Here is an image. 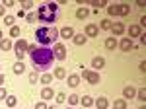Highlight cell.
I'll list each match as a JSON object with an SVG mask.
<instances>
[{
  "label": "cell",
  "mask_w": 146,
  "mask_h": 109,
  "mask_svg": "<svg viewBox=\"0 0 146 109\" xmlns=\"http://www.w3.org/2000/svg\"><path fill=\"white\" fill-rule=\"evenodd\" d=\"M82 78L86 80V82H90V84H100V74L98 72H94V70H84L82 72Z\"/></svg>",
  "instance_id": "5b68a950"
},
{
  "label": "cell",
  "mask_w": 146,
  "mask_h": 109,
  "mask_svg": "<svg viewBox=\"0 0 146 109\" xmlns=\"http://www.w3.org/2000/svg\"><path fill=\"white\" fill-rule=\"evenodd\" d=\"M10 35L12 37H18V35H20V27H18V25H12L10 27Z\"/></svg>",
  "instance_id": "f546056e"
},
{
  "label": "cell",
  "mask_w": 146,
  "mask_h": 109,
  "mask_svg": "<svg viewBox=\"0 0 146 109\" xmlns=\"http://www.w3.org/2000/svg\"><path fill=\"white\" fill-rule=\"evenodd\" d=\"M27 22L35 23V22H37V14H27Z\"/></svg>",
  "instance_id": "836d02e7"
},
{
  "label": "cell",
  "mask_w": 146,
  "mask_h": 109,
  "mask_svg": "<svg viewBox=\"0 0 146 109\" xmlns=\"http://www.w3.org/2000/svg\"><path fill=\"white\" fill-rule=\"evenodd\" d=\"M53 60H55V56H53V51L49 47H37L31 53V62H33L35 70H47V68H51Z\"/></svg>",
  "instance_id": "6da1fadb"
},
{
  "label": "cell",
  "mask_w": 146,
  "mask_h": 109,
  "mask_svg": "<svg viewBox=\"0 0 146 109\" xmlns=\"http://www.w3.org/2000/svg\"><path fill=\"white\" fill-rule=\"evenodd\" d=\"M98 33H100V27L98 25H94V23H88L86 25V35L88 37H98Z\"/></svg>",
  "instance_id": "ba28073f"
},
{
  "label": "cell",
  "mask_w": 146,
  "mask_h": 109,
  "mask_svg": "<svg viewBox=\"0 0 146 109\" xmlns=\"http://www.w3.org/2000/svg\"><path fill=\"white\" fill-rule=\"evenodd\" d=\"M92 66H94L96 70H101V68L105 66V58H103V56H96V58L92 60Z\"/></svg>",
  "instance_id": "30bf717a"
},
{
  "label": "cell",
  "mask_w": 146,
  "mask_h": 109,
  "mask_svg": "<svg viewBox=\"0 0 146 109\" xmlns=\"http://www.w3.org/2000/svg\"><path fill=\"white\" fill-rule=\"evenodd\" d=\"M14 22H16V18H14V16H4V23H6L8 27H12Z\"/></svg>",
  "instance_id": "4316f807"
},
{
  "label": "cell",
  "mask_w": 146,
  "mask_h": 109,
  "mask_svg": "<svg viewBox=\"0 0 146 109\" xmlns=\"http://www.w3.org/2000/svg\"><path fill=\"white\" fill-rule=\"evenodd\" d=\"M78 101H80V98H78V96H74V94H72V96L68 98V103H70V105H76Z\"/></svg>",
  "instance_id": "1f68e13d"
},
{
  "label": "cell",
  "mask_w": 146,
  "mask_h": 109,
  "mask_svg": "<svg viewBox=\"0 0 146 109\" xmlns=\"http://www.w3.org/2000/svg\"><path fill=\"white\" fill-rule=\"evenodd\" d=\"M113 109H127V101H125V99H117V101L113 103Z\"/></svg>",
  "instance_id": "cb8c5ba5"
},
{
  "label": "cell",
  "mask_w": 146,
  "mask_h": 109,
  "mask_svg": "<svg viewBox=\"0 0 146 109\" xmlns=\"http://www.w3.org/2000/svg\"><path fill=\"white\" fill-rule=\"evenodd\" d=\"M74 43L76 45H84L86 43V35H74Z\"/></svg>",
  "instance_id": "484cf974"
},
{
  "label": "cell",
  "mask_w": 146,
  "mask_h": 109,
  "mask_svg": "<svg viewBox=\"0 0 146 109\" xmlns=\"http://www.w3.org/2000/svg\"><path fill=\"white\" fill-rule=\"evenodd\" d=\"M25 51H27V43H25V39H18V43H16V56H18V62H22V60H23Z\"/></svg>",
  "instance_id": "277c9868"
},
{
  "label": "cell",
  "mask_w": 146,
  "mask_h": 109,
  "mask_svg": "<svg viewBox=\"0 0 146 109\" xmlns=\"http://www.w3.org/2000/svg\"><path fill=\"white\" fill-rule=\"evenodd\" d=\"M53 78H56V80H62V78H66V72H64V68H56L55 74H53Z\"/></svg>",
  "instance_id": "44dd1931"
},
{
  "label": "cell",
  "mask_w": 146,
  "mask_h": 109,
  "mask_svg": "<svg viewBox=\"0 0 146 109\" xmlns=\"http://www.w3.org/2000/svg\"><path fill=\"white\" fill-rule=\"evenodd\" d=\"M29 82H31V84L37 82V72H31V74H29Z\"/></svg>",
  "instance_id": "8d00e7d4"
},
{
  "label": "cell",
  "mask_w": 146,
  "mask_h": 109,
  "mask_svg": "<svg viewBox=\"0 0 146 109\" xmlns=\"http://www.w3.org/2000/svg\"><path fill=\"white\" fill-rule=\"evenodd\" d=\"M2 37H4V35H2V31H0V39H2Z\"/></svg>",
  "instance_id": "7bdbcfd3"
},
{
  "label": "cell",
  "mask_w": 146,
  "mask_h": 109,
  "mask_svg": "<svg viewBox=\"0 0 146 109\" xmlns=\"http://www.w3.org/2000/svg\"><path fill=\"white\" fill-rule=\"evenodd\" d=\"M90 6H98V8H103V6H105V2H101V0H92Z\"/></svg>",
  "instance_id": "d6a6232c"
},
{
  "label": "cell",
  "mask_w": 146,
  "mask_h": 109,
  "mask_svg": "<svg viewBox=\"0 0 146 109\" xmlns=\"http://www.w3.org/2000/svg\"><path fill=\"white\" fill-rule=\"evenodd\" d=\"M0 16H6V10H4V6L0 4Z\"/></svg>",
  "instance_id": "60d3db41"
},
{
  "label": "cell",
  "mask_w": 146,
  "mask_h": 109,
  "mask_svg": "<svg viewBox=\"0 0 146 109\" xmlns=\"http://www.w3.org/2000/svg\"><path fill=\"white\" fill-rule=\"evenodd\" d=\"M37 18L43 23H55L56 18H58V8H56L55 2L51 4H41V8L37 12Z\"/></svg>",
  "instance_id": "7a4b0ae2"
},
{
  "label": "cell",
  "mask_w": 146,
  "mask_h": 109,
  "mask_svg": "<svg viewBox=\"0 0 146 109\" xmlns=\"http://www.w3.org/2000/svg\"><path fill=\"white\" fill-rule=\"evenodd\" d=\"M31 6H33V2H31V0H27V2L23 0V2H22V8H25V10H29Z\"/></svg>",
  "instance_id": "e575fe53"
},
{
  "label": "cell",
  "mask_w": 146,
  "mask_h": 109,
  "mask_svg": "<svg viewBox=\"0 0 146 109\" xmlns=\"http://www.w3.org/2000/svg\"><path fill=\"white\" fill-rule=\"evenodd\" d=\"M41 82L43 84H51L53 82V74H41Z\"/></svg>",
  "instance_id": "83f0119b"
},
{
  "label": "cell",
  "mask_w": 146,
  "mask_h": 109,
  "mask_svg": "<svg viewBox=\"0 0 146 109\" xmlns=\"http://www.w3.org/2000/svg\"><path fill=\"white\" fill-rule=\"evenodd\" d=\"M4 80H6V78H4V76H2V74H0V86L4 84Z\"/></svg>",
  "instance_id": "b9f144b4"
},
{
  "label": "cell",
  "mask_w": 146,
  "mask_h": 109,
  "mask_svg": "<svg viewBox=\"0 0 146 109\" xmlns=\"http://www.w3.org/2000/svg\"><path fill=\"white\" fill-rule=\"evenodd\" d=\"M66 82H68V86L74 88V86H78V84H80V76H78V74H70V76L66 78Z\"/></svg>",
  "instance_id": "9a60e30c"
},
{
  "label": "cell",
  "mask_w": 146,
  "mask_h": 109,
  "mask_svg": "<svg viewBox=\"0 0 146 109\" xmlns=\"http://www.w3.org/2000/svg\"><path fill=\"white\" fill-rule=\"evenodd\" d=\"M111 31L115 33V35H123L125 33V25L123 23H111Z\"/></svg>",
  "instance_id": "4fadbf2b"
},
{
  "label": "cell",
  "mask_w": 146,
  "mask_h": 109,
  "mask_svg": "<svg viewBox=\"0 0 146 109\" xmlns=\"http://www.w3.org/2000/svg\"><path fill=\"white\" fill-rule=\"evenodd\" d=\"M138 98L142 99V101H144V99H146V92H144V90H140V92H138Z\"/></svg>",
  "instance_id": "ab89813d"
},
{
  "label": "cell",
  "mask_w": 146,
  "mask_h": 109,
  "mask_svg": "<svg viewBox=\"0 0 146 109\" xmlns=\"http://www.w3.org/2000/svg\"><path fill=\"white\" fill-rule=\"evenodd\" d=\"M2 6H4V10H6V8H12V6H14V0H4Z\"/></svg>",
  "instance_id": "d590c367"
},
{
  "label": "cell",
  "mask_w": 146,
  "mask_h": 109,
  "mask_svg": "<svg viewBox=\"0 0 146 109\" xmlns=\"http://www.w3.org/2000/svg\"><path fill=\"white\" fill-rule=\"evenodd\" d=\"M119 49L125 51V53H127V51H133V49H135L133 39H121V41H119Z\"/></svg>",
  "instance_id": "52a82bcc"
},
{
  "label": "cell",
  "mask_w": 146,
  "mask_h": 109,
  "mask_svg": "<svg viewBox=\"0 0 146 109\" xmlns=\"http://www.w3.org/2000/svg\"><path fill=\"white\" fill-rule=\"evenodd\" d=\"M96 105H98V109H107V105H109V103H107V99L101 96V98L96 99Z\"/></svg>",
  "instance_id": "d6986e66"
},
{
  "label": "cell",
  "mask_w": 146,
  "mask_h": 109,
  "mask_svg": "<svg viewBox=\"0 0 146 109\" xmlns=\"http://www.w3.org/2000/svg\"><path fill=\"white\" fill-rule=\"evenodd\" d=\"M80 103H82L84 107H90L92 103H94V99H92L90 96H84V98H80Z\"/></svg>",
  "instance_id": "7402d4cb"
},
{
  "label": "cell",
  "mask_w": 146,
  "mask_h": 109,
  "mask_svg": "<svg viewBox=\"0 0 146 109\" xmlns=\"http://www.w3.org/2000/svg\"><path fill=\"white\" fill-rule=\"evenodd\" d=\"M35 37H37V43H41L43 47H47L49 43L56 41L58 31H56V27H39V29L35 31Z\"/></svg>",
  "instance_id": "3957f363"
},
{
  "label": "cell",
  "mask_w": 146,
  "mask_h": 109,
  "mask_svg": "<svg viewBox=\"0 0 146 109\" xmlns=\"http://www.w3.org/2000/svg\"><path fill=\"white\" fill-rule=\"evenodd\" d=\"M53 56L58 58V60H64V58H66V47L62 43H56L55 49H53Z\"/></svg>",
  "instance_id": "8992f818"
},
{
  "label": "cell",
  "mask_w": 146,
  "mask_h": 109,
  "mask_svg": "<svg viewBox=\"0 0 146 109\" xmlns=\"http://www.w3.org/2000/svg\"><path fill=\"white\" fill-rule=\"evenodd\" d=\"M88 16H90V10L88 8H78V12H76V18L78 20H86Z\"/></svg>",
  "instance_id": "e0dca14e"
},
{
  "label": "cell",
  "mask_w": 146,
  "mask_h": 109,
  "mask_svg": "<svg viewBox=\"0 0 146 109\" xmlns=\"http://www.w3.org/2000/svg\"><path fill=\"white\" fill-rule=\"evenodd\" d=\"M49 109H56V107H49Z\"/></svg>",
  "instance_id": "ee69618b"
},
{
  "label": "cell",
  "mask_w": 146,
  "mask_h": 109,
  "mask_svg": "<svg viewBox=\"0 0 146 109\" xmlns=\"http://www.w3.org/2000/svg\"><path fill=\"white\" fill-rule=\"evenodd\" d=\"M55 98H56V103H62V101L66 99V94H62V92H58V94H56Z\"/></svg>",
  "instance_id": "4dcf8cb0"
},
{
  "label": "cell",
  "mask_w": 146,
  "mask_h": 109,
  "mask_svg": "<svg viewBox=\"0 0 146 109\" xmlns=\"http://www.w3.org/2000/svg\"><path fill=\"white\" fill-rule=\"evenodd\" d=\"M123 96L127 99H133L136 96V88L135 86H125V90H123Z\"/></svg>",
  "instance_id": "9c48e42d"
},
{
  "label": "cell",
  "mask_w": 146,
  "mask_h": 109,
  "mask_svg": "<svg viewBox=\"0 0 146 109\" xmlns=\"http://www.w3.org/2000/svg\"><path fill=\"white\" fill-rule=\"evenodd\" d=\"M35 109H47L45 101H39V103H37V105H35Z\"/></svg>",
  "instance_id": "74e56055"
},
{
  "label": "cell",
  "mask_w": 146,
  "mask_h": 109,
  "mask_svg": "<svg viewBox=\"0 0 146 109\" xmlns=\"http://www.w3.org/2000/svg\"><path fill=\"white\" fill-rule=\"evenodd\" d=\"M16 103H18V99L14 98V96H6V105H8V107H16Z\"/></svg>",
  "instance_id": "603a6c76"
},
{
  "label": "cell",
  "mask_w": 146,
  "mask_h": 109,
  "mask_svg": "<svg viewBox=\"0 0 146 109\" xmlns=\"http://www.w3.org/2000/svg\"><path fill=\"white\" fill-rule=\"evenodd\" d=\"M100 27L101 29H111V22L109 20H103V22H100Z\"/></svg>",
  "instance_id": "f1b7e54d"
},
{
  "label": "cell",
  "mask_w": 146,
  "mask_h": 109,
  "mask_svg": "<svg viewBox=\"0 0 146 109\" xmlns=\"http://www.w3.org/2000/svg\"><path fill=\"white\" fill-rule=\"evenodd\" d=\"M68 109H72V107H68Z\"/></svg>",
  "instance_id": "bcb514c9"
},
{
  "label": "cell",
  "mask_w": 146,
  "mask_h": 109,
  "mask_svg": "<svg viewBox=\"0 0 146 109\" xmlns=\"http://www.w3.org/2000/svg\"><path fill=\"white\" fill-rule=\"evenodd\" d=\"M0 49H2V51H10V49H12V41L2 37V39H0Z\"/></svg>",
  "instance_id": "ac0fdd59"
},
{
  "label": "cell",
  "mask_w": 146,
  "mask_h": 109,
  "mask_svg": "<svg viewBox=\"0 0 146 109\" xmlns=\"http://www.w3.org/2000/svg\"><path fill=\"white\" fill-rule=\"evenodd\" d=\"M131 12L129 4H117V16H127Z\"/></svg>",
  "instance_id": "8fae6325"
},
{
  "label": "cell",
  "mask_w": 146,
  "mask_h": 109,
  "mask_svg": "<svg viewBox=\"0 0 146 109\" xmlns=\"http://www.w3.org/2000/svg\"><path fill=\"white\" fill-rule=\"evenodd\" d=\"M129 35L135 39V37H138V35H142V27H138V25H131L129 27Z\"/></svg>",
  "instance_id": "7c38bea8"
},
{
  "label": "cell",
  "mask_w": 146,
  "mask_h": 109,
  "mask_svg": "<svg viewBox=\"0 0 146 109\" xmlns=\"http://www.w3.org/2000/svg\"><path fill=\"white\" fill-rule=\"evenodd\" d=\"M51 98H55V92L51 88H43L41 90V99H51Z\"/></svg>",
  "instance_id": "5bb4252c"
},
{
  "label": "cell",
  "mask_w": 146,
  "mask_h": 109,
  "mask_svg": "<svg viewBox=\"0 0 146 109\" xmlns=\"http://www.w3.org/2000/svg\"><path fill=\"white\" fill-rule=\"evenodd\" d=\"M6 96H8V94H6V90H4V88H0V99H6Z\"/></svg>",
  "instance_id": "f35d334b"
},
{
  "label": "cell",
  "mask_w": 146,
  "mask_h": 109,
  "mask_svg": "<svg viewBox=\"0 0 146 109\" xmlns=\"http://www.w3.org/2000/svg\"><path fill=\"white\" fill-rule=\"evenodd\" d=\"M60 35H62L64 39H70V37L74 35V29H72L70 25H66V27H62V29H60Z\"/></svg>",
  "instance_id": "2e32d148"
},
{
  "label": "cell",
  "mask_w": 146,
  "mask_h": 109,
  "mask_svg": "<svg viewBox=\"0 0 146 109\" xmlns=\"http://www.w3.org/2000/svg\"><path fill=\"white\" fill-rule=\"evenodd\" d=\"M140 109H144V107H140Z\"/></svg>",
  "instance_id": "f6af8a7d"
},
{
  "label": "cell",
  "mask_w": 146,
  "mask_h": 109,
  "mask_svg": "<svg viewBox=\"0 0 146 109\" xmlns=\"http://www.w3.org/2000/svg\"><path fill=\"white\" fill-rule=\"evenodd\" d=\"M25 72V64L23 62H16L14 64V74H23Z\"/></svg>",
  "instance_id": "ffe728a7"
},
{
  "label": "cell",
  "mask_w": 146,
  "mask_h": 109,
  "mask_svg": "<svg viewBox=\"0 0 146 109\" xmlns=\"http://www.w3.org/2000/svg\"><path fill=\"white\" fill-rule=\"evenodd\" d=\"M105 47H107V49H109V51H113V49H117V39H107V41H105Z\"/></svg>",
  "instance_id": "d4e9b609"
}]
</instances>
